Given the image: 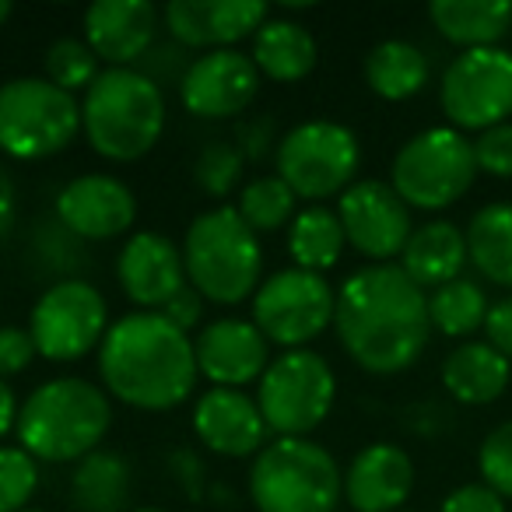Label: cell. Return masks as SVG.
<instances>
[{
	"label": "cell",
	"mask_w": 512,
	"mask_h": 512,
	"mask_svg": "<svg viewBox=\"0 0 512 512\" xmlns=\"http://www.w3.org/2000/svg\"><path fill=\"white\" fill-rule=\"evenodd\" d=\"M57 221L81 242H102L130 232L137 221V197L123 179L109 172H85L60 186Z\"/></svg>",
	"instance_id": "2e32d148"
},
{
	"label": "cell",
	"mask_w": 512,
	"mask_h": 512,
	"mask_svg": "<svg viewBox=\"0 0 512 512\" xmlns=\"http://www.w3.org/2000/svg\"><path fill=\"white\" fill-rule=\"evenodd\" d=\"M295 200L299 197H295L292 186L281 176H260L239 190L235 211H239V218L246 221L256 235H264V232H278V228L292 225V218L299 214L295 211Z\"/></svg>",
	"instance_id": "1f68e13d"
},
{
	"label": "cell",
	"mask_w": 512,
	"mask_h": 512,
	"mask_svg": "<svg viewBox=\"0 0 512 512\" xmlns=\"http://www.w3.org/2000/svg\"><path fill=\"white\" fill-rule=\"evenodd\" d=\"M337 400V376L313 348L281 351L256 383V407L274 439H309Z\"/></svg>",
	"instance_id": "ba28073f"
},
{
	"label": "cell",
	"mask_w": 512,
	"mask_h": 512,
	"mask_svg": "<svg viewBox=\"0 0 512 512\" xmlns=\"http://www.w3.org/2000/svg\"><path fill=\"white\" fill-rule=\"evenodd\" d=\"M249 60L256 64L260 78H271L278 85H295V81L313 74L316 60H320V46H316L313 32L306 25L271 15L256 29Z\"/></svg>",
	"instance_id": "603a6c76"
},
{
	"label": "cell",
	"mask_w": 512,
	"mask_h": 512,
	"mask_svg": "<svg viewBox=\"0 0 512 512\" xmlns=\"http://www.w3.org/2000/svg\"><path fill=\"white\" fill-rule=\"evenodd\" d=\"M260 92V71L242 50H211L204 57L190 60L183 81H179V99L186 113L200 120H232L246 113L249 102Z\"/></svg>",
	"instance_id": "9a60e30c"
},
{
	"label": "cell",
	"mask_w": 512,
	"mask_h": 512,
	"mask_svg": "<svg viewBox=\"0 0 512 512\" xmlns=\"http://www.w3.org/2000/svg\"><path fill=\"white\" fill-rule=\"evenodd\" d=\"M428 18L453 46L488 50L512 29V0H432Z\"/></svg>",
	"instance_id": "484cf974"
},
{
	"label": "cell",
	"mask_w": 512,
	"mask_h": 512,
	"mask_svg": "<svg viewBox=\"0 0 512 512\" xmlns=\"http://www.w3.org/2000/svg\"><path fill=\"white\" fill-rule=\"evenodd\" d=\"M165 29L183 50H235V43L256 36L271 18L260 0H172L162 11Z\"/></svg>",
	"instance_id": "ac0fdd59"
},
{
	"label": "cell",
	"mask_w": 512,
	"mask_h": 512,
	"mask_svg": "<svg viewBox=\"0 0 512 512\" xmlns=\"http://www.w3.org/2000/svg\"><path fill=\"white\" fill-rule=\"evenodd\" d=\"M102 390L137 411H172L197 386L193 337L162 313H127L99 344Z\"/></svg>",
	"instance_id": "7a4b0ae2"
},
{
	"label": "cell",
	"mask_w": 512,
	"mask_h": 512,
	"mask_svg": "<svg viewBox=\"0 0 512 512\" xmlns=\"http://www.w3.org/2000/svg\"><path fill=\"white\" fill-rule=\"evenodd\" d=\"M344 239L372 264H390L411 239V207L383 179H358L337 197Z\"/></svg>",
	"instance_id": "5bb4252c"
},
{
	"label": "cell",
	"mask_w": 512,
	"mask_h": 512,
	"mask_svg": "<svg viewBox=\"0 0 512 512\" xmlns=\"http://www.w3.org/2000/svg\"><path fill=\"white\" fill-rule=\"evenodd\" d=\"M414 491V463L397 442L358 449L344 470V498L355 512H400Z\"/></svg>",
	"instance_id": "7402d4cb"
},
{
	"label": "cell",
	"mask_w": 512,
	"mask_h": 512,
	"mask_svg": "<svg viewBox=\"0 0 512 512\" xmlns=\"http://www.w3.org/2000/svg\"><path fill=\"white\" fill-rule=\"evenodd\" d=\"M428 74H432L428 57L404 39H386V43L372 46L365 57V81L386 102L414 99L428 85Z\"/></svg>",
	"instance_id": "f1b7e54d"
},
{
	"label": "cell",
	"mask_w": 512,
	"mask_h": 512,
	"mask_svg": "<svg viewBox=\"0 0 512 512\" xmlns=\"http://www.w3.org/2000/svg\"><path fill=\"white\" fill-rule=\"evenodd\" d=\"M344 246H348V239H344L341 218L323 204H309L288 225V253L302 271L327 274L341 260Z\"/></svg>",
	"instance_id": "f546056e"
},
{
	"label": "cell",
	"mask_w": 512,
	"mask_h": 512,
	"mask_svg": "<svg viewBox=\"0 0 512 512\" xmlns=\"http://www.w3.org/2000/svg\"><path fill=\"white\" fill-rule=\"evenodd\" d=\"M334 330L358 369L397 376L428 348V295L400 264H369L337 288Z\"/></svg>",
	"instance_id": "6da1fadb"
},
{
	"label": "cell",
	"mask_w": 512,
	"mask_h": 512,
	"mask_svg": "<svg viewBox=\"0 0 512 512\" xmlns=\"http://www.w3.org/2000/svg\"><path fill=\"white\" fill-rule=\"evenodd\" d=\"M439 512H505V498L491 491L488 484H460L442 498Z\"/></svg>",
	"instance_id": "f35d334b"
},
{
	"label": "cell",
	"mask_w": 512,
	"mask_h": 512,
	"mask_svg": "<svg viewBox=\"0 0 512 512\" xmlns=\"http://www.w3.org/2000/svg\"><path fill=\"white\" fill-rule=\"evenodd\" d=\"M18 411H22V404H18L15 390H11L8 379H0V439H4L8 432H15Z\"/></svg>",
	"instance_id": "f6af8a7d"
},
{
	"label": "cell",
	"mask_w": 512,
	"mask_h": 512,
	"mask_svg": "<svg viewBox=\"0 0 512 512\" xmlns=\"http://www.w3.org/2000/svg\"><path fill=\"white\" fill-rule=\"evenodd\" d=\"M488 295L477 281L456 278L428 295V320L442 337H467L488 320Z\"/></svg>",
	"instance_id": "4dcf8cb0"
},
{
	"label": "cell",
	"mask_w": 512,
	"mask_h": 512,
	"mask_svg": "<svg viewBox=\"0 0 512 512\" xmlns=\"http://www.w3.org/2000/svg\"><path fill=\"white\" fill-rule=\"evenodd\" d=\"M162 316L172 323V327H179L183 334H190V330L200 323V316H204V295H200L193 285H183L169 302H165Z\"/></svg>",
	"instance_id": "ab89813d"
},
{
	"label": "cell",
	"mask_w": 512,
	"mask_h": 512,
	"mask_svg": "<svg viewBox=\"0 0 512 512\" xmlns=\"http://www.w3.org/2000/svg\"><path fill=\"white\" fill-rule=\"evenodd\" d=\"M134 491V470L127 456L113 449H95L74 467L67 498L74 512H127Z\"/></svg>",
	"instance_id": "4316f807"
},
{
	"label": "cell",
	"mask_w": 512,
	"mask_h": 512,
	"mask_svg": "<svg viewBox=\"0 0 512 512\" xmlns=\"http://www.w3.org/2000/svg\"><path fill=\"white\" fill-rule=\"evenodd\" d=\"M193 355L197 372L211 386L246 390L249 383H260L271 365V341L256 330L253 320L221 316L193 337Z\"/></svg>",
	"instance_id": "e0dca14e"
},
{
	"label": "cell",
	"mask_w": 512,
	"mask_h": 512,
	"mask_svg": "<svg viewBox=\"0 0 512 512\" xmlns=\"http://www.w3.org/2000/svg\"><path fill=\"white\" fill-rule=\"evenodd\" d=\"M512 365L488 341H463L442 362V386L453 400L470 407L491 404L505 393Z\"/></svg>",
	"instance_id": "d4e9b609"
},
{
	"label": "cell",
	"mask_w": 512,
	"mask_h": 512,
	"mask_svg": "<svg viewBox=\"0 0 512 512\" xmlns=\"http://www.w3.org/2000/svg\"><path fill=\"white\" fill-rule=\"evenodd\" d=\"M18 218V193H15V179H11V172L4 169V162H0V242L8 239L11 225H15Z\"/></svg>",
	"instance_id": "ee69618b"
},
{
	"label": "cell",
	"mask_w": 512,
	"mask_h": 512,
	"mask_svg": "<svg viewBox=\"0 0 512 512\" xmlns=\"http://www.w3.org/2000/svg\"><path fill=\"white\" fill-rule=\"evenodd\" d=\"M162 11L151 0H95L85 11V43L109 67H134L155 43Z\"/></svg>",
	"instance_id": "44dd1931"
},
{
	"label": "cell",
	"mask_w": 512,
	"mask_h": 512,
	"mask_svg": "<svg viewBox=\"0 0 512 512\" xmlns=\"http://www.w3.org/2000/svg\"><path fill=\"white\" fill-rule=\"evenodd\" d=\"M29 334L46 362H78L109 334V306L92 281L60 278L36 299Z\"/></svg>",
	"instance_id": "7c38bea8"
},
{
	"label": "cell",
	"mask_w": 512,
	"mask_h": 512,
	"mask_svg": "<svg viewBox=\"0 0 512 512\" xmlns=\"http://www.w3.org/2000/svg\"><path fill=\"white\" fill-rule=\"evenodd\" d=\"M474 158H477V172L512 179V123H498V127L477 134Z\"/></svg>",
	"instance_id": "8d00e7d4"
},
{
	"label": "cell",
	"mask_w": 512,
	"mask_h": 512,
	"mask_svg": "<svg viewBox=\"0 0 512 512\" xmlns=\"http://www.w3.org/2000/svg\"><path fill=\"white\" fill-rule=\"evenodd\" d=\"M169 467H172V474H176V481L183 484L186 495L190 498L204 495V463H200V456L193 453V449L179 446L176 453L169 456Z\"/></svg>",
	"instance_id": "b9f144b4"
},
{
	"label": "cell",
	"mask_w": 512,
	"mask_h": 512,
	"mask_svg": "<svg viewBox=\"0 0 512 512\" xmlns=\"http://www.w3.org/2000/svg\"><path fill=\"white\" fill-rule=\"evenodd\" d=\"M193 432H197L200 446L211 453L228 456V460H246L267 446L271 428L256 407V397H249L246 390L211 386L193 404Z\"/></svg>",
	"instance_id": "ffe728a7"
},
{
	"label": "cell",
	"mask_w": 512,
	"mask_h": 512,
	"mask_svg": "<svg viewBox=\"0 0 512 512\" xmlns=\"http://www.w3.org/2000/svg\"><path fill=\"white\" fill-rule=\"evenodd\" d=\"M467 264V235L453 221H428L418 225L400 253V267L418 288H442L460 278Z\"/></svg>",
	"instance_id": "cb8c5ba5"
},
{
	"label": "cell",
	"mask_w": 512,
	"mask_h": 512,
	"mask_svg": "<svg viewBox=\"0 0 512 512\" xmlns=\"http://www.w3.org/2000/svg\"><path fill=\"white\" fill-rule=\"evenodd\" d=\"M113 428V404L102 386L81 376L39 383L18 411V446L43 463H81L102 449Z\"/></svg>",
	"instance_id": "3957f363"
},
{
	"label": "cell",
	"mask_w": 512,
	"mask_h": 512,
	"mask_svg": "<svg viewBox=\"0 0 512 512\" xmlns=\"http://www.w3.org/2000/svg\"><path fill=\"white\" fill-rule=\"evenodd\" d=\"M25 512H46V509H25Z\"/></svg>",
	"instance_id": "c3c4849f"
},
{
	"label": "cell",
	"mask_w": 512,
	"mask_h": 512,
	"mask_svg": "<svg viewBox=\"0 0 512 512\" xmlns=\"http://www.w3.org/2000/svg\"><path fill=\"white\" fill-rule=\"evenodd\" d=\"M15 15V8H11V0H0V29H4V22Z\"/></svg>",
	"instance_id": "bcb514c9"
},
{
	"label": "cell",
	"mask_w": 512,
	"mask_h": 512,
	"mask_svg": "<svg viewBox=\"0 0 512 512\" xmlns=\"http://www.w3.org/2000/svg\"><path fill=\"white\" fill-rule=\"evenodd\" d=\"M116 281L141 313H162L186 285L183 249L162 232H134L116 256Z\"/></svg>",
	"instance_id": "d6986e66"
},
{
	"label": "cell",
	"mask_w": 512,
	"mask_h": 512,
	"mask_svg": "<svg viewBox=\"0 0 512 512\" xmlns=\"http://www.w3.org/2000/svg\"><path fill=\"white\" fill-rule=\"evenodd\" d=\"M127 512H165V509H127Z\"/></svg>",
	"instance_id": "7dc6e473"
},
{
	"label": "cell",
	"mask_w": 512,
	"mask_h": 512,
	"mask_svg": "<svg viewBox=\"0 0 512 512\" xmlns=\"http://www.w3.org/2000/svg\"><path fill=\"white\" fill-rule=\"evenodd\" d=\"M400 512H404V509H400Z\"/></svg>",
	"instance_id": "681fc988"
},
{
	"label": "cell",
	"mask_w": 512,
	"mask_h": 512,
	"mask_svg": "<svg viewBox=\"0 0 512 512\" xmlns=\"http://www.w3.org/2000/svg\"><path fill=\"white\" fill-rule=\"evenodd\" d=\"M477 179L474 141L453 127H428L397 151L390 186L407 207L442 211L456 204Z\"/></svg>",
	"instance_id": "9c48e42d"
},
{
	"label": "cell",
	"mask_w": 512,
	"mask_h": 512,
	"mask_svg": "<svg viewBox=\"0 0 512 512\" xmlns=\"http://www.w3.org/2000/svg\"><path fill=\"white\" fill-rule=\"evenodd\" d=\"M43 67H46V81H53L57 88L64 92H88L92 81L99 78V57L92 53V46L85 39H57V43L46 50L43 57Z\"/></svg>",
	"instance_id": "d6a6232c"
},
{
	"label": "cell",
	"mask_w": 512,
	"mask_h": 512,
	"mask_svg": "<svg viewBox=\"0 0 512 512\" xmlns=\"http://www.w3.org/2000/svg\"><path fill=\"white\" fill-rule=\"evenodd\" d=\"M467 260L481 278L512 288V200L488 204L467 225Z\"/></svg>",
	"instance_id": "83f0119b"
},
{
	"label": "cell",
	"mask_w": 512,
	"mask_h": 512,
	"mask_svg": "<svg viewBox=\"0 0 512 512\" xmlns=\"http://www.w3.org/2000/svg\"><path fill=\"white\" fill-rule=\"evenodd\" d=\"M186 285H193L207 302L239 306L253 299L264 274L260 235L239 218L232 204H218L197 214L183 235Z\"/></svg>",
	"instance_id": "5b68a950"
},
{
	"label": "cell",
	"mask_w": 512,
	"mask_h": 512,
	"mask_svg": "<svg viewBox=\"0 0 512 512\" xmlns=\"http://www.w3.org/2000/svg\"><path fill=\"white\" fill-rule=\"evenodd\" d=\"M235 137H239V151L242 158H264L267 151H271V144L278 141L274 137V123L271 120H249V123H239V130H235Z\"/></svg>",
	"instance_id": "7bdbcfd3"
},
{
	"label": "cell",
	"mask_w": 512,
	"mask_h": 512,
	"mask_svg": "<svg viewBox=\"0 0 512 512\" xmlns=\"http://www.w3.org/2000/svg\"><path fill=\"white\" fill-rule=\"evenodd\" d=\"M337 292L323 274L288 267L260 281L253 295V323L271 344L285 351L309 348L327 327H334Z\"/></svg>",
	"instance_id": "8fae6325"
},
{
	"label": "cell",
	"mask_w": 512,
	"mask_h": 512,
	"mask_svg": "<svg viewBox=\"0 0 512 512\" xmlns=\"http://www.w3.org/2000/svg\"><path fill=\"white\" fill-rule=\"evenodd\" d=\"M484 334H488V344L512 365V295L509 299H498L495 306L488 309V320H484Z\"/></svg>",
	"instance_id": "60d3db41"
},
{
	"label": "cell",
	"mask_w": 512,
	"mask_h": 512,
	"mask_svg": "<svg viewBox=\"0 0 512 512\" xmlns=\"http://www.w3.org/2000/svg\"><path fill=\"white\" fill-rule=\"evenodd\" d=\"M242 158L239 144L232 141H211L200 148L197 162H193V179L197 186L207 193V197H228V193L239 190V179H242Z\"/></svg>",
	"instance_id": "836d02e7"
},
{
	"label": "cell",
	"mask_w": 512,
	"mask_h": 512,
	"mask_svg": "<svg viewBox=\"0 0 512 512\" xmlns=\"http://www.w3.org/2000/svg\"><path fill=\"white\" fill-rule=\"evenodd\" d=\"M362 165V144L355 130L334 120H306L278 141V176L295 197L320 200L341 197Z\"/></svg>",
	"instance_id": "30bf717a"
},
{
	"label": "cell",
	"mask_w": 512,
	"mask_h": 512,
	"mask_svg": "<svg viewBox=\"0 0 512 512\" xmlns=\"http://www.w3.org/2000/svg\"><path fill=\"white\" fill-rule=\"evenodd\" d=\"M442 113L453 130H484L509 123L512 116V53L502 46L463 50L446 67L439 85Z\"/></svg>",
	"instance_id": "4fadbf2b"
},
{
	"label": "cell",
	"mask_w": 512,
	"mask_h": 512,
	"mask_svg": "<svg viewBox=\"0 0 512 512\" xmlns=\"http://www.w3.org/2000/svg\"><path fill=\"white\" fill-rule=\"evenodd\" d=\"M39 491V460L22 446H0V512H25Z\"/></svg>",
	"instance_id": "e575fe53"
},
{
	"label": "cell",
	"mask_w": 512,
	"mask_h": 512,
	"mask_svg": "<svg viewBox=\"0 0 512 512\" xmlns=\"http://www.w3.org/2000/svg\"><path fill=\"white\" fill-rule=\"evenodd\" d=\"M344 474L313 439H274L253 456L249 498L256 512H337Z\"/></svg>",
	"instance_id": "8992f818"
},
{
	"label": "cell",
	"mask_w": 512,
	"mask_h": 512,
	"mask_svg": "<svg viewBox=\"0 0 512 512\" xmlns=\"http://www.w3.org/2000/svg\"><path fill=\"white\" fill-rule=\"evenodd\" d=\"M81 130L95 155L137 162L165 130L162 85L137 67H106L81 99Z\"/></svg>",
	"instance_id": "277c9868"
},
{
	"label": "cell",
	"mask_w": 512,
	"mask_h": 512,
	"mask_svg": "<svg viewBox=\"0 0 512 512\" xmlns=\"http://www.w3.org/2000/svg\"><path fill=\"white\" fill-rule=\"evenodd\" d=\"M81 130V102L46 78H11L0 85V151L15 162H43Z\"/></svg>",
	"instance_id": "52a82bcc"
},
{
	"label": "cell",
	"mask_w": 512,
	"mask_h": 512,
	"mask_svg": "<svg viewBox=\"0 0 512 512\" xmlns=\"http://www.w3.org/2000/svg\"><path fill=\"white\" fill-rule=\"evenodd\" d=\"M477 470L491 491L512 498V421H502L484 435L481 449H477Z\"/></svg>",
	"instance_id": "d590c367"
},
{
	"label": "cell",
	"mask_w": 512,
	"mask_h": 512,
	"mask_svg": "<svg viewBox=\"0 0 512 512\" xmlns=\"http://www.w3.org/2000/svg\"><path fill=\"white\" fill-rule=\"evenodd\" d=\"M36 344L25 327H0V379L18 376L36 362Z\"/></svg>",
	"instance_id": "74e56055"
}]
</instances>
